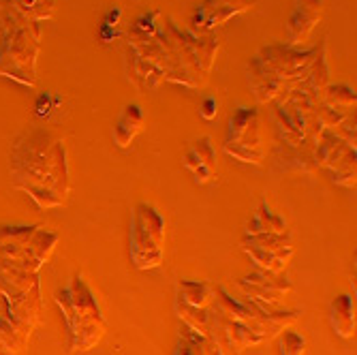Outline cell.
I'll return each instance as SVG.
<instances>
[{
	"mask_svg": "<svg viewBox=\"0 0 357 355\" xmlns=\"http://www.w3.org/2000/svg\"><path fill=\"white\" fill-rule=\"evenodd\" d=\"M128 47L133 52V73L146 86L176 82L186 88H199L212 71L218 41L197 39L180 32L160 11L146 13L128 32Z\"/></svg>",
	"mask_w": 357,
	"mask_h": 355,
	"instance_id": "1",
	"label": "cell"
},
{
	"mask_svg": "<svg viewBox=\"0 0 357 355\" xmlns=\"http://www.w3.org/2000/svg\"><path fill=\"white\" fill-rule=\"evenodd\" d=\"M9 174L11 184L43 210L62 206L71 192L64 144L41 126H28L15 137L9 154Z\"/></svg>",
	"mask_w": 357,
	"mask_h": 355,
	"instance_id": "2",
	"label": "cell"
},
{
	"mask_svg": "<svg viewBox=\"0 0 357 355\" xmlns=\"http://www.w3.org/2000/svg\"><path fill=\"white\" fill-rule=\"evenodd\" d=\"M317 54L314 50H294L289 45H268L248 62V86L257 103L282 99L304 77Z\"/></svg>",
	"mask_w": 357,
	"mask_h": 355,
	"instance_id": "3",
	"label": "cell"
},
{
	"mask_svg": "<svg viewBox=\"0 0 357 355\" xmlns=\"http://www.w3.org/2000/svg\"><path fill=\"white\" fill-rule=\"evenodd\" d=\"M56 304L60 306L64 324H67L71 353H86L101 342L107 332V321L82 274L56 294Z\"/></svg>",
	"mask_w": 357,
	"mask_h": 355,
	"instance_id": "4",
	"label": "cell"
},
{
	"mask_svg": "<svg viewBox=\"0 0 357 355\" xmlns=\"http://www.w3.org/2000/svg\"><path fill=\"white\" fill-rule=\"evenodd\" d=\"M0 30H3V43H0V77L15 80L24 86L37 84V56L41 47V28L37 22H28L3 9L0 15Z\"/></svg>",
	"mask_w": 357,
	"mask_h": 355,
	"instance_id": "5",
	"label": "cell"
},
{
	"mask_svg": "<svg viewBox=\"0 0 357 355\" xmlns=\"http://www.w3.org/2000/svg\"><path fill=\"white\" fill-rule=\"evenodd\" d=\"M58 240L56 232L43 227H0V262L26 272H39Z\"/></svg>",
	"mask_w": 357,
	"mask_h": 355,
	"instance_id": "6",
	"label": "cell"
},
{
	"mask_svg": "<svg viewBox=\"0 0 357 355\" xmlns=\"http://www.w3.org/2000/svg\"><path fill=\"white\" fill-rule=\"evenodd\" d=\"M131 262L137 270H154L165 257V218L154 206L139 204L133 210L131 234Z\"/></svg>",
	"mask_w": 357,
	"mask_h": 355,
	"instance_id": "7",
	"label": "cell"
},
{
	"mask_svg": "<svg viewBox=\"0 0 357 355\" xmlns=\"http://www.w3.org/2000/svg\"><path fill=\"white\" fill-rule=\"evenodd\" d=\"M222 150L246 165H264L266 148L261 139V118L255 107H238L229 118Z\"/></svg>",
	"mask_w": 357,
	"mask_h": 355,
	"instance_id": "8",
	"label": "cell"
},
{
	"mask_svg": "<svg viewBox=\"0 0 357 355\" xmlns=\"http://www.w3.org/2000/svg\"><path fill=\"white\" fill-rule=\"evenodd\" d=\"M216 289L208 280H178L176 285V315L182 326L208 334L210 308L214 302Z\"/></svg>",
	"mask_w": 357,
	"mask_h": 355,
	"instance_id": "9",
	"label": "cell"
},
{
	"mask_svg": "<svg viewBox=\"0 0 357 355\" xmlns=\"http://www.w3.org/2000/svg\"><path fill=\"white\" fill-rule=\"evenodd\" d=\"M220 355H242L250 347H259L266 342V336L252 330L248 324L238 319H231L229 315H225L220 308L214 306L210 308V324H208V334H206Z\"/></svg>",
	"mask_w": 357,
	"mask_h": 355,
	"instance_id": "10",
	"label": "cell"
},
{
	"mask_svg": "<svg viewBox=\"0 0 357 355\" xmlns=\"http://www.w3.org/2000/svg\"><path fill=\"white\" fill-rule=\"evenodd\" d=\"M242 250L250 257V262L255 264L257 270H264L270 274H282L287 264L294 257V240L289 234L282 236H246L240 242Z\"/></svg>",
	"mask_w": 357,
	"mask_h": 355,
	"instance_id": "11",
	"label": "cell"
},
{
	"mask_svg": "<svg viewBox=\"0 0 357 355\" xmlns=\"http://www.w3.org/2000/svg\"><path fill=\"white\" fill-rule=\"evenodd\" d=\"M240 287L250 302H255L257 306H261L266 310H274L280 304V300L294 289L289 278L280 274L257 270V268L248 276L240 278Z\"/></svg>",
	"mask_w": 357,
	"mask_h": 355,
	"instance_id": "12",
	"label": "cell"
},
{
	"mask_svg": "<svg viewBox=\"0 0 357 355\" xmlns=\"http://www.w3.org/2000/svg\"><path fill=\"white\" fill-rule=\"evenodd\" d=\"M255 7V0H202L192 15L195 32H210Z\"/></svg>",
	"mask_w": 357,
	"mask_h": 355,
	"instance_id": "13",
	"label": "cell"
},
{
	"mask_svg": "<svg viewBox=\"0 0 357 355\" xmlns=\"http://www.w3.org/2000/svg\"><path fill=\"white\" fill-rule=\"evenodd\" d=\"M272 165L280 174H314L319 169L314 160V146L302 144V146H284L280 142L272 148Z\"/></svg>",
	"mask_w": 357,
	"mask_h": 355,
	"instance_id": "14",
	"label": "cell"
},
{
	"mask_svg": "<svg viewBox=\"0 0 357 355\" xmlns=\"http://www.w3.org/2000/svg\"><path fill=\"white\" fill-rule=\"evenodd\" d=\"M182 165L192 174L195 184L199 186L210 184L216 178V152L212 146V137L206 135L197 142H192L184 152Z\"/></svg>",
	"mask_w": 357,
	"mask_h": 355,
	"instance_id": "15",
	"label": "cell"
},
{
	"mask_svg": "<svg viewBox=\"0 0 357 355\" xmlns=\"http://www.w3.org/2000/svg\"><path fill=\"white\" fill-rule=\"evenodd\" d=\"M323 13V3L321 0H296L294 13H291L287 22V41L284 45L296 47L298 43L306 41L310 32L319 24Z\"/></svg>",
	"mask_w": 357,
	"mask_h": 355,
	"instance_id": "16",
	"label": "cell"
},
{
	"mask_svg": "<svg viewBox=\"0 0 357 355\" xmlns=\"http://www.w3.org/2000/svg\"><path fill=\"white\" fill-rule=\"evenodd\" d=\"M144 124H146V114H144L142 105H137V103L124 105L114 122V128H112L114 144L118 148H128L133 144V139L144 131Z\"/></svg>",
	"mask_w": 357,
	"mask_h": 355,
	"instance_id": "17",
	"label": "cell"
},
{
	"mask_svg": "<svg viewBox=\"0 0 357 355\" xmlns=\"http://www.w3.org/2000/svg\"><path fill=\"white\" fill-rule=\"evenodd\" d=\"M32 328L11 317L7 310L0 315V349L9 355H20L26 351Z\"/></svg>",
	"mask_w": 357,
	"mask_h": 355,
	"instance_id": "18",
	"label": "cell"
},
{
	"mask_svg": "<svg viewBox=\"0 0 357 355\" xmlns=\"http://www.w3.org/2000/svg\"><path fill=\"white\" fill-rule=\"evenodd\" d=\"M5 306H7V312L11 317H15L22 324L30 326L32 330L37 328L39 324V312H41V285L35 287L32 292L28 294H22V296H11V298H5Z\"/></svg>",
	"mask_w": 357,
	"mask_h": 355,
	"instance_id": "19",
	"label": "cell"
},
{
	"mask_svg": "<svg viewBox=\"0 0 357 355\" xmlns=\"http://www.w3.org/2000/svg\"><path fill=\"white\" fill-rule=\"evenodd\" d=\"M39 272H26L20 268H13L9 264L0 262V296L11 298V296H22L32 292L39 287Z\"/></svg>",
	"mask_w": 357,
	"mask_h": 355,
	"instance_id": "20",
	"label": "cell"
},
{
	"mask_svg": "<svg viewBox=\"0 0 357 355\" xmlns=\"http://www.w3.org/2000/svg\"><path fill=\"white\" fill-rule=\"evenodd\" d=\"M330 324L340 338L355 336V300L349 294H340L330 304Z\"/></svg>",
	"mask_w": 357,
	"mask_h": 355,
	"instance_id": "21",
	"label": "cell"
},
{
	"mask_svg": "<svg viewBox=\"0 0 357 355\" xmlns=\"http://www.w3.org/2000/svg\"><path fill=\"white\" fill-rule=\"evenodd\" d=\"M261 234H270V236H282V234H287V222H284V218L278 216L276 212H272L266 199L259 202L252 220L246 225V236H261Z\"/></svg>",
	"mask_w": 357,
	"mask_h": 355,
	"instance_id": "22",
	"label": "cell"
},
{
	"mask_svg": "<svg viewBox=\"0 0 357 355\" xmlns=\"http://www.w3.org/2000/svg\"><path fill=\"white\" fill-rule=\"evenodd\" d=\"M174 355H220V351L206 334H199L182 326Z\"/></svg>",
	"mask_w": 357,
	"mask_h": 355,
	"instance_id": "23",
	"label": "cell"
},
{
	"mask_svg": "<svg viewBox=\"0 0 357 355\" xmlns=\"http://www.w3.org/2000/svg\"><path fill=\"white\" fill-rule=\"evenodd\" d=\"M56 0H5V7L28 22H45L54 15Z\"/></svg>",
	"mask_w": 357,
	"mask_h": 355,
	"instance_id": "24",
	"label": "cell"
},
{
	"mask_svg": "<svg viewBox=\"0 0 357 355\" xmlns=\"http://www.w3.org/2000/svg\"><path fill=\"white\" fill-rule=\"evenodd\" d=\"M357 103L355 90H351L349 86H328L326 92H323L321 105H326L330 109H338V112H351Z\"/></svg>",
	"mask_w": 357,
	"mask_h": 355,
	"instance_id": "25",
	"label": "cell"
},
{
	"mask_svg": "<svg viewBox=\"0 0 357 355\" xmlns=\"http://www.w3.org/2000/svg\"><path fill=\"white\" fill-rule=\"evenodd\" d=\"M332 174V182L344 188H355V174H357V163H355V148H351L338 163L328 169Z\"/></svg>",
	"mask_w": 357,
	"mask_h": 355,
	"instance_id": "26",
	"label": "cell"
},
{
	"mask_svg": "<svg viewBox=\"0 0 357 355\" xmlns=\"http://www.w3.org/2000/svg\"><path fill=\"white\" fill-rule=\"evenodd\" d=\"M276 338H278L280 355H306V338L302 334L287 328Z\"/></svg>",
	"mask_w": 357,
	"mask_h": 355,
	"instance_id": "27",
	"label": "cell"
},
{
	"mask_svg": "<svg viewBox=\"0 0 357 355\" xmlns=\"http://www.w3.org/2000/svg\"><path fill=\"white\" fill-rule=\"evenodd\" d=\"M202 116L208 118V120H212L216 116V99H206L204 109H202Z\"/></svg>",
	"mask_w": 357,
	"mask_h": 355,
	"instance_id": "28",
	"label": "cell"
}]
</instances>
